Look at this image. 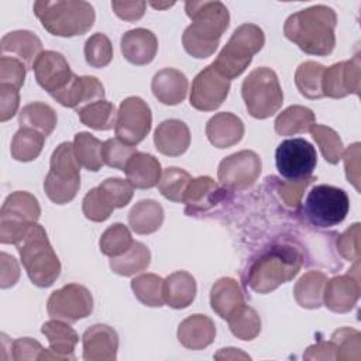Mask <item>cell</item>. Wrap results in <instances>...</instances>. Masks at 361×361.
Returning <instances> with one entry per match:
<instances>
[{
    "label": "cell",
    "mask_w": 361,
    "mask_h": 361,
    "mask_svg": "<svg viewBox=\"0 0 361 361\" xmlns=\"http://www.w3.org/2000/svg\"><path fill=\"white\" fill-rule=\"evenodd\" d=\"M275 164L281 176L288 180H299L312 176L317 165V154L305 138H288L276 147Z\"/></svg>",
    "instance_id": "8fae6325"
},
{
    "label": "cell",
    "mask_w": 361,
    "mask_h": 361,
    "mask_svg": "<svg viewBox=\"0 0 361 361\" xmlns=\"http://www.w3.org/2000/svg\"><path fill=\"white\" fill-rule=\"evenodd\" d=\"M25 73L27 66L21 61L11 56H0V83L11 85L20 90L24 85Z\"/></svg>",
    "instance_id": "816d5d0a"
},
{
    "label": "cell",
    "mask_w": 361,
    "mask_h": 361,
    "mask_svg": "<svg viewBox=\"0 0 361 361\" xmlns=\"http://www.w3.org/2000/svg\"><path fill=\"white\" fill-rule=\"evenodd\" d=\"M85 59L92 68H104L113 59V45L106 34L96 32L85 42Z\"/></svg>",
    "instance_id": "7dc6e473"
},
{
    "label": "cell",
    "mask_w": 361,
    "mask_h": 361,
    "mask_svg": "<svg viewBox=\"0 0 361 361\" xmlns=\"http://www.w3.org/2000/svg\"><path fill=\"white\" fill-rule=\"evenodd\" d=\"M261 169L259 155L251 149H243L221 159L217 179L226 190H244L255 183Z\"/></svg>",
    "instance_id": "7c38bea8"
},
{
    "label": "cell",
    "mask_w": 361,
    "mask_h": 361,
    "mask_svg": "<svg viewBox=\"0 0 361 361\" xmlns=\"http://www.w3.org/2000/svg\"><path fill=\"white\" fill-rule=\"evenodd\" d=\"M175 3H151V6L154 7V8H165V7H171V6H173Z\"/></svg>",
    "instance_id": "be15d7a7"
},
{
    "label": "cell",
    "mask_w": 361,
    "mask_h": 361,
    "mask_svg": "<svg viewBox=\"0 0 361 361\" xmlns=\"http://www.w3.org/2000/svg\"><path fill=\"white\" fill-rule=\"evenodd\" d=\"M47 310L52 319L75 323L92 313L93 296L86 286L68 283L51 293Z\"/></svg>",
    "instance_id": "5bb4252c"
},
{
    "label": "cell",
    "mask_w": 361,
    "mask_h": 361,
    "mask_svg": "<svg viewBox=\"0 0 361 361\" xmlns=\"http://www.w3.org/2000/svg\"><path fill=\"white\" fill-rule=\"evenodd\" d=\"M34 14L42 27L56 37H76L86 34L94 23V8L87 1H35Z\"/></svg>",
    "instance_id": "277c9868"
},
{
    "label": "cell",
    "mask_w": 361,
    "mask_h": 361,
    "mask_svg": "<svg viewBox=\"0 0 361 361\" xmlns=\"http://www.w3.org/2000/svg\"><path fill=\"white\" fill-rule=\"evenodd\" d=\"M305 360H336V345L330 341H319L310 345L303 354Z\"/></svg>",
    "instance_id": "94428289"
},
{
    "label": "cell",
    "mask_w": 361,
    "mask_h": 361,
    "mask_svg": "<svg viewBox=\"0 0 361 361\" xmlns=\"http://www.w3.org/2000/svg\"><path fill=\"white\" fill-rule=\"evenodd\" d=\"M324 66L314 61L302 62L295 72V83L302 96L307 99H320L323 96L322 79L324 73Z\"/></svg>",
    "instance_id": "74e56055"
},
{
    "label": "cell",
    "mask_w": 361,
    "mask_h": 361,
    "mask_svg": "<svg viewBox=\"0 0 361 361\" xmlns=\"http://www.w3.org/2000/svg\"><path fill=\"white\" fill-rule=\"evenodd\" d=\"M149 262L151 252L148 247L140 241H134L124 254L110 258V268L113 272L121 276H133L145 271Z\"/></svg>",
    "instance_id": "d590c367"
},
{
    "label": "cell",
    "mask_w": 361,
    "mask_h": 361,
    "mask_svg": "<svg viewBox=\"0 0 361 361\" xmlns=\"http://www.w3.org/2000/svg\"><path fill=\"white\" fill-rule=\"evenodd\" d=\"M20 278V268L14 257L7 252L0 254V286L3 289L11 288Z\"/></svg>",
    "instance_id": "680465c9"
},
{
    "label": "cell",
    "mask_w": 361,
    "mask_h": 361,
    "mask_svg": "<svg viewBox=\"0 0 361 361\" xmlns=\"http://www.w3.org/2000/svg\"><path fill=\"white\" fill-rule=\"evenodd\" d=\"M327 276L319 271H309L299 278L293 288L295 300L300 307L319 309L323 305V292Z\"/></svg>",
    "instance_id": "d6a6232c"
},
{
    "label": "cell",
    "mask_w": 361,
    "mask_h": 361,
    "mask_svg": "<svg viewBox=\"0 0 361 361\" xmlns=\"http://www.w3.org/2000/svg\"><path fill=\"white\" fill-rule=\"evenodd\" d=\"M241 94L250 116L259 120L274 116L283 103V92L278 76L267 66L248 73L243 82Z\"/></svg>",
    "instance_id": "ba28073f"
},
{
    "label": "cell",
    "mask_w": 361,
    "mask_h": 361,
    "mask_svg": "<svg viewBox=\"0 0 361 361\" xmlns=\"http://www.w3.org/2000/svg\"><path fill=\"white\" fill-rule=\"evenodd\" d=\"M16 247L31 282L38 288L54 285L61 274V262L45 228L38 223L32 224Z\"/></svg>",
    "instance_id": "5b68a950"
},
{
    "label": "cell",
    "mask_w": 361,
    "mask_h": 361,
    "mask_svg": "<svg viewBox=\"0 0 361 361\" xmlns=\"http://www.w3.org/2000/svg\"><path fill=\"white\" fill-rule=\"evenodd\" d=\"M162 223L164 209L152 199L140 200L128 213V224L137 234H152L162 226Z\"/></svg>",
    "instance_id": "4dcf8cb0"
},
{
    "label": "cell",
    "mask_w": 361,
    "mask_h": 361,
    "mask_svg": "<svg viewBox=\"0 0 361 361\" xmlns=\"http://www.w3.org/2000/svg\"><path fill=\"white\" fill-rule=\"evenodd\" d=\"M216 360H237V358H248L250 360V355L241 353L238 348H221L216 355H214Z\"/></svg>",
    "instance_id": "6125c7cd"
},
{
    "label": "cell",
    "mask_w": 361,
    "mask_h": 361,
    "mask_svg": "<svg viewBox=\"0 0 361 361\" xmlns=\"http://www.w3.org/2000/svg\"><path fill=\"white\" fill-rule=\"evenodd\" d=\"M145 1H111L116 16L126 21H137L145 13Z\"/></svg>",
    "instance_id": "91938a15"
},
{
    "label": "cell",
    "mask_w": 361,
    "mask_h": 361,
    "mask_svg": "<svg viewBox=\"0 0 361 361\" xmlns=\"http://www.w3.org/2000/svg\"><path fill=\"white\" fill-rule=\"evenodd\" d=\"M44 347L31 337H21L11 343V358L14 361L39 360Z\"/></svg>",
    "instance_id": "11a10c76"
},
{
    "label": "cell",
    "mask_w": 361,
    "mask_h": 361,
    "mask_svg": "<svg viewBox=\"0 0 361 361\" xmlns=\"http://www.w3.org/2000/svg\"><path fill=\"white\" fill-rule=\"evenodd\" d=\"M137 152L134 145H128L123 142L121 140L116 138H109L103 142L102 145V159L106 165L124 171L128 159L131 155Z\"/></svg>",
    "instance_id": "681fc988"
},
{
    "label": "cell",
    "mask_w": 361,
    "mask_h": 361,
    "mask_svg": "<svg viewBox=\"0 0 361 361\" xmlns=\"http://www.w3.org/2000/svg\"><path fill=\"white\" fill-rule=\"evenodd\" d=\"M361 89V62L355 54L350 61L337 62L324 69L322 79L323 96L341 99L348 94H360Z\"/></svg>",
    "instance_id": "2e32d148"
},
{
    "label": "cell",
    "mask_w": 361,
    "mask_h": 361,
    "mask_svg": "<svg viewBox=\"0 0 361 361\" xmlns=\"http://www.w3.org/2000/svg\"><path fill=\"white\" fill-rule=\"evenodd\" d=\"M80 188V164L75 155L73 142L59 144L49 161V172L44 180L48 199L56 204H65L75 199Z\"/></svg>",
    "instance_id": "52a82bcc"
},
{
    "label": "cell",
    "mask_w": 361,
    "mask_h": 361,
    "mask_svg": "<svg viewBox=\"0 0 361 361\" xmlns=\"http://www.w3.org/2000/svg\"><path fill=\"white\" fill-rule=\"evenodd\" d=\"M357 269L358 262L354 268L355 272L327 279L323 292V303L327 309L334 313H347L357 305L360 298V276Z\"/></svg>",
    "instance_id": "ac0fdd59"
},
{
    "label": "cell",
    "mask_w": 361,
    "mask_h": 361,
    "mask_svg": "<svg viewBox=\"0 0 361 361\" xmlns=\"http://www.w3.org/2000/svg\"><path fill=\"white\" fill-rule=\"evenodd\" d=\"M228 92L230 80L210 63L193 79L189 97L190 106L200 111H213L223 104Z\"/></svg>",
    "instance_id": "9a60e30c"
},
{
    "label": "cell",
    "mask_w": 361,
    "mask_h": 361,
    "mask_svg": "<svg viewBox=\"0 0 361 361\" xmlns=\"http://www.w3.org/2000/svg\"><path fill=\"white\" fill-rule=\"evenodd\" d=\"M164 302L172 309H185L195 300L196 281L186 271H176L164 279Z\"/></svg>",
    "instance_id": "f546056e"
},
{
    "label": "cell",
    "mask_w": 361,
    "mask_h": 361,
    "mask_svg": "<svg viewBox=\"0 0 361 361\" xmlns=\"http://www.w3.org/2000/svg\"><path fill=\"white\" fill-rule=\"evenodd\" d=\"M226 196V189L210 176H199L189 182L182 203L186 214L206 212L220 203Z\"/></svg>",
    "instance_id": "ffe728a7"
},
{
    "label": "cell",
    "mask_w": 361,
    "mask_h": 361,
    "mask_svg": "<svg viewBox=\"0 0 361 361\" xmlns=\"http://www.w3.org/2000/svg\"><path fill=\"white\" fill-rule=\"evenodd\" d=\"M350 209L347 193L331 185H316L305 200V213L317 227H333L340 224Z\"/></svg>",
    "instance_id": "30bf717a"
},
{
    "label": "cell",
    "mask_w": 361,
    "mask_h": 361,
    "mask_svg": "<svg viewBox=\"0 0 361 361\" xmlns=\"http://www.w3.org/2000/svg\"><path fill=\"white\" fill-rule=\"evenodd\" d=\"M309 133L312 134L316 144L320 147L324 159L333 165L338 164L344 152V144L340 135L333 128L322 124H314Z\"/></svg>",
    "instance_id": "f6af8a7d"
},
{
    "label": "cell",
    "mask_w": 361,
    "mask_h": 361,
    "mask_svg": "<svg viewBox=\"0 0 361 361\" xmlns=\"http://www.w3.org/2000/svg\"><path fill=\"white\" fill-rule=\"evenodd\" d=\"M41 333L47 337L49 348L66 360H75L73 351L79 341L78 333L63 320L52 319L42 324Z\"/></svg>",
    "instance_id": "1f68e13d"
},
{
    "label": "cell",
    "mask_w": 361,
    "mask_h": 361,
    "mask_svg": "<svg viewBox=\"0 0 361 361\" xmlns=\"http://www.w3.org/2000/svg\"><path fill=\"white\" fill-rule=\"evenodd\" d=\"M154 142L157 149L168 157H179L190 145V131L188 126L176 118L162 121L155 133Z\"/></svg>",
    "instance_id": "d4e9b609"
},
{
    "label": "cell",
    "mask_w": 361,
    "mask_h": 361,
    "mask_svg": "<svg viewBox=\"0 0 361 361\" xmlns=\"http://www.w3.org/2000/svg\"><path fill=\"white\" fill-rule=\"evenodd\" d=\"M127 180L135 189H151L159 183L162 171L159 161L147 152H134L124 168Z\"/></svg>",
    "instance_id": "83f0119b"
},
{
    "label": "cell",
    "mask_w": 361,
    "mask_h": 361,
    "mask_svg": "<svg viewBox=\"0 0 361 361\" xmlns=\"http://www.w3.org/2000/svg\"><path fill=\"white\" fill-rule=\"evenodd\" d=\"M206 135L210 144L216 148H228L241 141L244 135V123L233 113H217L207 121Z\"/></svg>",
    "instance_id": "484cf974"
},
{
    "label": "cell",
    "mask_w": 361,
    "mask_h": 361,
    "mask_svg": "<svg viewBox=\"0 0 361 361\" xmlns=\"http://www.w3.org/2000/svg\"><path fill=\"white\" fill-rule=\"evenodd\" d=\"M52 99H55L59 104L75 109L76 111L82 107L92 104L97 100L104 99V87L102 82L94 76H73L69 85L61 92L52 93Z\"/></svg>",
    "instance_id": "d6986e66"
},
{
    "label": "cell",
    "mask_w": 361,
    "mask_h": 361,
    "mask_svg": "<svg viewBox=\"0 0 361 361\" xmlns=\"http://www.w3.org/2000/svg\"><path fill=\"white\" fill-rule=\"evenodd\" d=\"M164 279L155 274H142L131 281V289L135 298L145 306H164Z\"/></svg>",
    "instance_id": "60d3db41"
},
{
    "label": "cell",
    "mask_w": 361,
    "mask_h": 361,
    "mask_svg": "<svg viewBox=\"0 0 361 361\" xmlns=\"http://www.w3.org/2000/svg\"><path fill=\"white\" fill-rule=\"evenodd\" d=\"M114 207L110 204V202L106 199L100 188L90 189L82 202V212L86 219L92 221H104L110 217Z\"/></svg>",
    "instance_id": "c3c4849f"
},
{
    "label": "cell",
    "mask_w": 361,
    "mask_h": 361,
    "mask_svg": "<svg viewBox=\"0 0 361 361\" xmlns=\"http://www.w3.org/2000/svg\"><path fill=\"white\" fill-rule=\"evenodd\" d=\"M228 327L231 333L240 340H254L261 331V317L251 306L245 303L238 307L228 319Z\"/></svg>",
    "instance_id": "b9f144b4"
},
{
    "label": "cell",
    "mask_w": 361,
    "mask_h": 361,
    "mask_svg": "<svg viewBox=\"0 0 361 361\" xmlns=\"http://www.w3.org/2000/svg\"><path fill=\"white\" fill-rule=\"evenodd\" d=\"M45 141V135L32 130L20 127V130L14 134L11 140L10 152L16 161L20 162H30L38 158L42 151Z\"/></svg>",
    "instance_id": "8d00e7d4"
},
{
    "label": "cell",
    "mask_w": 361,
    "mask_h": 361,
    "mask_svg": "<svg viewBox=\"0 0 361 361\" xmlns=\"http://www.w3.org/2000/svg\"><path fill=\"white\" fill-rule=\"evenodd\" d=\"M151 90L158 102L168 106L179 104L188 93V78L173 68L161 69L152 78Z\"/></svg>",
    "instance_id": "4316f807"
},
{
    "label": "cell",
    "mask_w": 361,
    "mask_h": 361,
    "mask_svg": "<svg viewBox=\"0 0 361 361\" xmlns=\"http://www.w3.org/2000/svg\"><path fill=\"white\" fill-rule=\"evenodd\" d=\"M302 252L290 244H279L265 250L251 264L247 283L257 293H269L282 283L292 281L300 271Z\"/></svg>",
    "instance_id": "3957f363"
},
{
    "label": "cell",
    "mask_w": 361,
    "mask_h": 361,
    "mask_svg": "<svg viewBox=\"0 0 361 361\" xmlns=\"http://www.w3.org/2000/svg\"><path fill=\"white\" fill-rule=\"evenodd\" d=\"M134 240L127 226L121 223H114L104 230L99 240V247L102 254L113 258L124 254L131 245Z\"/></svg>",
    "instance_id": "7bdbcfd3"
},
{
    "label": "cell",
    "mask_w": 361,
    "mask_h": 361,
    "mask_svg": "<svg viewBox=\"0 0 361 361\" xmlns=\"http://www.w3.org/2000/svg\"><path fill=\"white\" fill-rule=\"evenodd\" d=\"M337 250L347 261L360 259V223L350 226L337 240Z\"/></svg>",
    "instance_id": "f5cc1de1"
},
{
    "label": "cell",
    "mask_w": 361,
    "mask_h": 361,
    "mask_svg": "<svg viewBox=\"0 0 361 361\" xmlns=\"http://www.w3.org/2000/svg\"><path fill=\"white\" fill-rule=\"evenodd\" d=\"M214 322L206 314H190L178 327V340L188 350H203L214 341Z\"/></svg>",
    "instance_id": "cb8c5ba5"
},
{
    "label": "cell",
    "mask_w": 361,
    "mask_h": 361,
    "mask_svg": "<svg viewBox=\"0 0 361 361\" xmlns=\"http://www.w3.org/2000/svg\"><path fill=\"white\" fill-rule=\"evenodd\" d=\"M41 207L37 197L28 192L10 193L0 210V243L17 244L39 219Z\"/></svg>",
    "instance_id": "9c48e42d"
},
{
    "label": "cell",
    "mask_w": 361,
    "mask_h": 361,
    "mask_svg": "<svg viewBox=\"0 0 361 361\" xmlns=\"http://www.w3.org/2000/svg\"><path fill=\"white\" fill-rule=\"evenodd\" d=\"M275 131L279 135H295L307 133L316 124L314 113L299 104L289 106L275 118Z\"/></svg>",
    "instance_id": "e575fe53"
},
{
    "label": "cell",
    "mask_w": 361,
    "mask_h": 361,
    "mask_svg": "<svg viewBox=\"0 0 361 361\" xmlns=\"http://www.w3.org/2000/svg\"><path fill=\"white\" fill-rule=\"evenodd\" d=\"M78 116L82 124L93 130L106 131L111 130L116 126L117 111L113 103L103 99L82 107L80 110H78Z\"/></svg>",
    "instance_id": "f35d334b"
},
{
    "label": "cell",
    "mask_w": 361,
    "mask_h": 361,
    "mask_svg": "<svg viewBox=\"0 0 361 361\" xmlns=\"http://www.w3.org/2000/svg\"><path fill=\"white\" fill-rule=\"evenodd\" d=\"M0 51L4 56H11L21 61L27 69H31L37 58L44 52L41 39L28 30H17L3 35Z\"/></svg>",
    "instance_id": "7402d4cb"
},
{
    "label": "cell",
    "mask_w": 361,
    "mask_h": 361,
    "mask_svg": "<svg viewBox=\"0 0 361 361\" xmlns=\"http://www.w3.org/2000/svg\"><path fill=\"white\" fill-rule=\"evenodd\" d=\"M32 69L37 83L49 94L65 89L75 76L65 56L56 51H44Z\"/></svg>",
    "instance_id": "e0dca14e"
},
{
    "label": "cell",
    "mask_w": 361,
    "mask_h": 361,
    "mask_svg": "<svg viewBox=\"0 0 361 361\" xmlns=\"http://www.w3.org/2000/svg\"><path fill=\"white\" fill-rule=\"evenodd\" d=\"M264 44V31L255 24L244 23L233 31L213 65L224 78L231 80L248 68L252 56L262 49Z\"/></svg>",
    "instance_id": "8992f818"
},
{
    "label": "cell",
    "mask_w": 361,
    "mask_h": 361,
    "mask_svg": "<svg viewBox=\"0 0 361 361\" xmlns=\"http://www.w3.org/2000/svg\"><path fill=\"white\" fill-rule=\"evenodd\" d=\"M83 358L86 361H114L118 350V336L107 324H93L82 336Z\"/></svg>",
    "instance_id": "44dd1931"
},
{
    "label": "cell",
    "mask_w": 361,
    "mask_h": 361,
    "mask_svg": "<svg viewBox=\"0 0 361 361\" xmlns=\"http://www.w3.org/2000/svg\"><path fill=\"white\" fill-rule=\"evenodd\" d=\"M243 290L234 278H220L210 289V306L221 319H228L244 305Z\"/></svg>",
    "instance_id": "f1b7e54d"
},
{
    "label": "cell",
    "mask_w": 361,
    "mask_h": 361,
    "mask_svg": "<svg viewBox=\"0 0 361 361\" xmlns=\"http://www.w3.org/2000/svg\"><path fill=\"white\" fill-rule=\"evenodd\" d=\"M330 340L336 345V360H361V334L358 330L341 327L331 334Z\"/></svg>",
    "instance_id": "bcb514c9"
},
{
    "label": "cell",
    "mask_w": 361,
    "mask_h": 361,
    "mask_svg": "<svg viewBox=\"0 0 361 361\" xmlns=\"http://www.w3.org/2000/svg\"><path fill=\"white\" fill-rule=\"evenodd\" d=\"M121 54L133 65L149 63L158 51V39L155 34L147 28H134L121 37Z\"/></svg>",
    "instance_id": "603a6c76"
},
{
    "label": "cell",
    "mask_w": 361,
    "mask_h": 361,
    "mask_svg": "<svg viewBox=\"0 0 361 361\" xmlns=\"http://www.w3.org/2000/svg\"><path fill=\"white\" fill-rule=\"evenodd\" d=\"M99 188L114 209L127 206L133 197L134 189L128 180L121 178H107L99 185Z\"/></svg>",
    "instance_id": "f907efd6"
},
{
    "label": "cell",
    "mask_w": 361,
    "mask_h": 361,
    "mask_svg": "<svg viewBox=\"0 0 361 361\" xmlns=\"http://www.w3.org/2000/svg\"><path fill=\"white\" fill-rule=\"evenodd\" d=\"M58 117L55 110L42 102L25 104L18 116V124L24 128H32L48 137L56 127Z\"/></svg>",
    "instance_id": "836d02e7"
},
{
    "label": "cell",
    "mask_w": 361,
    "mask_h": 361,
    "mask_svg": "<svg viewBox=\"0 0 361 361\" xmlns=\"http://www.w3.org/2000/svg\"><path fill=\"white\" fill-rule=\"evenodd\" d=\"M102 145L103 142L90 133H78L73 138V149L80 166L93 172L99 171L104 165L102 159Z\"/></svg>",
    "instance_id": "ab89813d"
},
{
    "label": "cell",
    "mask_w": 361,
    "mask_h": 361,
    "mask_svg": "<svg viewBox=\"0 0 361 361\" xmlns=\"http://www.w3.org/2000/svg\"><path fill=\"white\" fill-rule=\"evenodd\" d=\"M20 93L11 85L0 83V121L10 120L18 110Z\"/></svg>",
    "instance_id": "9f6ffc18"
},
{
    "label": "cell",
    "mask_w": 361,
    "mask_h": 361,
    "mask_svg": "<svg viewBox=\"0 0 361 361\" xmlns=\"http://www.w3.org/2000/svg\"><path fill=\"white\" fill-rule=\"evenodd\" d=\"M341 158H344V169L348 182L360 192V142L351 144L345 152H343Z\"/></svg>",
    "instance_id": "6f0895ef"
},
{
    "label": "cell",
    "mask_w": 361,
    "mask_h": 361,
    "mask_svg": "<svg viewBox=\"0 0 361 361\" xmlns=\"http://www.w3.org/2000/svg\"><path fill=\"white\" fill-rule=\"evenodd\" d=\"M185 11L192 20L182 35L185 51L197 59L212 56L230 24L227 7L221 1H186Z\"/></svg>",
    "instance_id": "6da1fadb"
},
{
    "label": "cell",
    "mask_w": 361,
    "mask_h": 361,
    "mask_svg": "<svg viewBox=\"0 0 361 361\" xmlns=\"http://www.w3.org/2000/svg\"><path fill=\"white\" fill-rule=\"evenodd\" d=\"M149 106L138 96H130L120 103L114 131L118 140L128 145L140 144L151 130Z\"/></svg>",
    "instance_id": "4fadbf2b"
},
{
    "label": "cell",
    "mask_w": 361,
    "mask_h": 361,
    "mask_svg": "<svg viewBox=\"0 0 361 361\" xmlns=\"http://www.w3.org/2000/svg\"><path fill=\"white\" fill-rule=\"evenodd\" d=\"M312 180H314L313 176L299 179V180H282L278 185V192L282 200L285 202V204L289 207H298L300 204L303 192L312 183Z\"/></svg>",
    "instance_id": "db71d44e"
},
{
    "label": "cell",
    "mask_w": 361,
    "mask_h": 361,
    "mask_svg": "<svg viewBox=\"0 0 361 361\" xmlns=\"http://www.w3.org/2000/svg\"><path fill=\"white\" fill-rule=\"evenodd\" d=\"M190 180H192V176L189 175V172H186L182 168L169 166L161 175L158 190L165 199L171 202L182 203L185 190Z\"/></svg>",
    "instance_id": "ee69618b"
},
{
    "label": "cell",
    "mask_w": 361,
    "mask_h": 361,
    "mask_svg": "<svg viewBox=\"0 0 361 361\" xmlns=\"http://www.w3.org/2000/svg\"><path fill=\"white\" fill-rule=\"evenodd\" d=\"M336 25L334 10L324 4H316L290 14L285 21L283 34L303 52L326 56L333 52L336 45Z\"/></svg>",
    "instance_id": "7a4b0ae2"
}]
</instances>
